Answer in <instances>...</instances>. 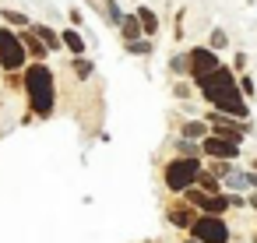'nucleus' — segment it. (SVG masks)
Returning a JSON list of instances; mask_svg holds the SVG:
<instances>
[{"mask_svg": "<svg viewBox=\"0 0 257 243\" xmlns=\"http://www.w3.org/2000/svg\"><path fill=\"white\" fill-rule=\"evenodd\" d=\"M120 39H123V46L145 39V29H141V18H138V15H127V18L120 22Z\"/></svg>", "mask_w": 257, "mask_h": 243, "instance_id": "obj_12", "label": "nucleus"}, {"mask_svg": "<svg viewBox=\"0 0 257 243\" xmlns=\"http://www.w3.org/2000/svg\"><path fill=\"white\" fill-rule=\"evenodd\" d=\"M222 190H225V194H250V173L232 162V169L222 176Z\"/></svg>", "mask_w": 257, "mask_h": 243, "instance_id": "obj_10", "label": "nucleus"}, {"mask_svg": "<svg viewBox=\"0 0 257 243\" xmlns=\"http://www.w3.org/2000/svg\"><path fill=\"white\" fill-rule=\"evenodd\" d=\"M250 169H253V173H257V159H253V162H250Z\"/></svg>", "mask_w": 257, "mask_h": 243, "instance_id": "obj_32", "label": "nucleus"}, {"mask_svg": "<svg viewBox=\"0 0 257 243\" xmlns=\"http://www.w3.org/2000/svg\"><path fill=\"white\" fill-rule=\"evenodd\" d=\"M32 32H36V36L46 43V50H50V53H60V50H64V39H60V32H53L50 25H39V22H32Z\"/></svg>", "mask_w": 257, "mask_h": 243, "instance_id": "obj_16", "label": "nucleus"}, {"mask_svg": "<svg viewBox=\"0 0 257 243\" xmlns=\"http://www.w3.org/2000/svg\"><path fill=\"white\" fill-rule=\"evenodd\" d=\"M187 236H194L197 243H229L232 239L225 215H197L194 225L187 229Z\"/></svg>", "mask_w": 257, "mask_h": 243, "instance_id": "obj_6", "label": "nucleus"}, {"mask_svg": "<svg viewBox=\"0 0 257 243\" xmlns=\"http://www.w3.org/2000/svg\"><path fill=\"white\" fill-rule=\"evenodd\" d=\"M222 64H225V60H222L211 46H190V50H187V81L197 88V85H201L208 74H215Z\"/></svg>", "mask_w": 257, "mask_h": 243, "instance_id": "obj_5", "label": "nucleus"}, {"mask_svg": "<svg viewBox=\"0 0 257 243\" xmlns=\"http://www.w3.org/2000/svg\"><path fill=\"white\" fill-rule=\"evenodd\" d=\"M197 92H201V99H204L211 109H218V113H225V116H236V120H250L246 95L239 92L236 71H232L229 64H222L215 74H208V78L197 85Z\"/></svg>", "mask_w": 257, "mask_h": 243, "instance_id": "obj_1", "label": "nucleus"}, {"mask_svg": "<svg viewBox=\"0 0 257 243\" xmlns=\"http://www.w3.org/2000/svg\"><path fill=\"white\" fill-rule=\"evenodd\" d=\"M236 81H239V92H243L246 99H253V95H257V85H253V78H250L246 71H243V74H236Z\"/></svg>", "mask_w": 257, "mask_h": 243, "instance_id": "obj_24", "label": "nucleus"}, {"mask_svg": "<svg viewBox=\"0 0 257 243\" xmlns=\"http://www.w3.org/2000/svg\"><path fill=\"white\" fill-rule=\"evenodd\" d=\"M211 134V124L208 120H183V127H180V138H190V141H204Z\"/></svg>", "mask_w": 257, "mask_h": 243, "instance_id": "obj_14", "label": "nucleus"}, {"mask_svg": "<svg viewBox=\"0 0 257 243\" xmlns=\"http://www.w3.org/2000/svg\"><path fill=\"white\" fill-rule=\"evenodd\" d=\"M0 18H4L8 22V29H32V18L29 15H22V11H11V8H4V11H0Z\"/></svg>", "mask_w": 257, "mask_h": 243, "instance_id": "obj_19", "label": "nucleus"}, {"mask_svg": "<svg viewBox=\"0 0 257 243\" xmlns=\"http://www.w3.org/2000/svg\"><path fill=\"white\" fill-rule=\"evenodd\" d=\"M60 39H64V50L71 53V57H85V36H81V29H64L60 32Z\"/></svg>", "mask_w": 257, "mask_h": 243, "instance_id": "obj_13", "label": "nucleus"}, {"mask_svg": "<svg viewBox=\"0 0 257 243\" xmlns=\"http://www.w3.org/2000/svg\"><path fill=\"white\" fill-rule=\"evenodd\" d=\"M173 95H176V99H187V95H190V81H180V85L173 88Z\"/></svg>", "mask_w": 257, "mask_h": 243, "instance_id": "obj_27", "label": "nucleus"}, {"mask_svg": "<svg viewBox=\"0 0 257 243\" xmlns=\"http://www.w3.org/2000/svg\"><path fill=\"white\" fill-rule=\"evenodd\" d=\"M173 148H176V155H187V159H204V152H201V141H190V138H173Z\"/></svg>", "mask_w": 257, "mask_h": 243, "instance_id": "obj_17", "label": "nucleus"}, {"mask_svg": "<svg viewBox=\"0 0 257 243\" xmlns=\"http://www.w3.org/2000/svg\"><path fill=\"white\" fill-rule=\"evenodd\" d=\"M180 243H197V239H194V236H187V239H180Z\"/></svg>", "mask_w": 257, "mask_h": 243, "instance_id": "obj_31", "label": "nucleus"}, {"mask_svg": "<svg viewBox=\"0 0 257 243\" xmlns=\"http://www.w3.org/2000/svg\"><path fill=\"white\" fill-rule=\"evenodd\" d=\"M152 50H155V43L145 36V39H138V43H127V53L131 57H152Z\"/></svg>", "mask_w": 257, "mask_h": 243, "instance_id": "obj_21", "label": "nucleus"}, {"mask_svg": "<svg viewBox=\"0 0 257 243\" xmlns=\"http://www.w3.org/2000/svg\"><path fill=\"white\" fill-rule=\"evenodd\" d=\"M201 152H204V159H218V162H236L239 159V152H243V145H236V141H229V138H222V134H208L204 141H201Z\"/></svg>", "mask_w": 257, "mask_h": 243, "instance_id": "obj_8", "label": "nucleus"}, {"mask_svg": "<svg viewBox=\"0 0 257 243\" xmlns=\"http://www.w3.org/2000/svg\"><path fill=\"white\" fill-rule=\"evenodd\" d=\"M229 67H232V71H236V74H243V67H246V53H236V57H232V64H229Z\"/></svg>", "mask_w": 257, "mask_h": 243, "instance_id": "obj_26", "label": "nucleus"}, {"mask_svg": "<svg viewBox=\"0 0 257 243\" xmlns=\"http://www.w3.org/2000/svg\"><path fill=\"white\" fill-rule=\"evenodd\" d=\"M166 218H169V225H176V229H190V225H194V218H197V208H194L187 197H176V201L169 204Z\"/></svg>", "mask_w": 257, "mask_h": 243, "instance_id": "obj_9", "label": "nucleus"}, {"mask_svg": "<svg viewBox=\"0 0 257 243\" xmlns=\"http://www.w3.org/2000/svg\"><path fill=\"white\" fill-rule=\"evenodd\" d=\"M208 46L222 57V50H229V36L222 32V29H211V36H208Z\"/></svg>", "mask_w": 257, "mask_h": 243, "instance_id": "obj_22", "label": "nucleus"}, {"mask_svg": "<svg viewBox=\"0 0 257 243\" xmlns=\"http://www.w3.org/2000/svg\"><path fill=\"white\" fill-rule=\"evenodd\" d=\"M197 187H201V190H211V194H225V190H222V180H218V176H215L208 166L201 169V176H197Z\"/></svg>", "mask_w": 257, "mask_h": 243, "instance_id": "obj_20", "label": "nucleus"}, {"mask_svg": "<svg viewBox=\"0 0 257 243\" xmlns=\"http://www.w3.org/2000/svg\"><path fill=\"white\" fill-rule=\"evenodd\" d=\"M134 15L141 18V29H145V36H148V39H152V36H159V29H162L159 22H162V18H159V15H155L152 8H145V4H138V8H134Z\"/></svg>", "mask_w": 257, "mask_h": 243, "instance_id": "obj_15", "label": "nucleus"}, {"mask_svg": "<svg viewBox=\"0 0 257 243\" xmlns=\"http://www.w3.org/2000/svg\"><path fill=\"white\" fill-rule=\"evenodd\" d=\"M71 67H74V74H78V81H85V78H92V71H95L88 57H74V64H71Z\"/></svg>", "mask_w": 257, "mask_h": 243, "instance_id": "obj_23", "label": "nucleus"}, {"mask_svg": "<svg viewBox=\"0 0 257 243\" xmlns=\"http://www.w3.org/2000/svg\"><path fill=\"white\" fill-rule=\"evenodd\" d=\"M29 64L32 60L25 53L22 36L15 29H8V25H0V71H4V74H22Z\"/></svg>", "mask_w": 257, "mask_h": 243, "instance_id": "obj_4", "label": "nucleus"}, {"mask_svg": "<svg viewBox=\"0 0 257 243\" xmlns=\"http://www.w3.org/2000/svg\"><path fill=\"white\" fill-rule=\"evenodd\" d=\"M22 43H25V53H29V60H39V64H46V57H50V50H46V43L32 32V29H25L22 32Z\"/></svg>", "mask_w": 257, "mask_h": 243, "instance_id": "obj_11", "label": "nucleus"}, {"mask_svg": "<svg viewBox=\"0 0 257 243\" xmlns=\"http://www.w3.org/2000/svg\"><path fill=\"white\" fill-rule=\"evenodd\" d=\"M204 120L211 124V131H215V134H222V138H229V141H236V145H243V141H246V134L253 131V127H250V120H236V116H225V113H218V109H211Z\"/></svg>", "mask_w": 257, "mask_h": 243, "instance_id": "obj_7", "label": "nucleus"}, {"mask_svg": "<svg viewBox=\"0 0 257 243\" xmlns=\"http://www.w3.org/2000/svg\"><path fill=\"white\" fill-rule=\"evenodd\" d=\"M169 71H173V74H180V78H187V50H183V53H176V57L169 60Z\"/></svg>", "mask_w": 257, "mask_h": 243, "instance_id": "obj_25", "label": "nucleus"}, {"mask_svg": "<svg viewBox=\"0 0 257 243\" xmlns=\"http://www.w3.org/2000/svg\"><path fill=\"white\" fill-rule=\"evenodd\" d=\"M71 29H81V11L71 8Z\"/></svg>", "mask_w": 257, "mask_h": 243, "instance_id": "obj_29", "label": "nucleus"}, {"mask_svg": "<svg viewBox=\"0 0 257 243\" xmlns=\"http://www.w3.org/2000/svg\"><path fill=\"white\" fill-rule=\"evenodd\" d=\"M134 4H141V0H134Z\"/></svg>", "mask_w": 257, "mask_h": 243, "instance_id": "obj_33", "label": "nucleus"}, {"mask_svg": "<svg viewBox=\"0 0 257 243\" xmlns=\"http://www.w3.org/2000/svg\"><path fill=\"white\" fill-rule=\"evenodd\" d=\"M246 173H250V190H257V173L253 169H246Z\"/></svg>", "mask_w": 257, "mask_h": 243, "instance_id": "obj_30", "label": "nucleus"}, {"mask_svg": "<svg viewBox=\"0 0 257 243\" xmlns=\"http://www.w3.org/2000/svg\"><path fill=\"white\" fill-rule=\"evenodd\" d=\"M99 4H102V18H106L113 29H120V22L127 18L123 8H120V0H99Z\"/></svg>", "mask_w": 257, "mask_h": 243, "instance_id": "obj_18", "label": "nucleus"}, {"mask_svg": "<svg viewBox=\"0 0 257 243\" xmlns=\"http://www.w3.org/2000/svg\"><path fill=\"white\" fill-rule=\"evenodd\" d=\"M22 88H25V102H29V113L36 120H50L57 113V74L50 64H39L32 60L25 71H22Z\"/></svg>", "mask_w": 257, "mask_h": 243, "instance_id": "obj_2", "label": "nucleus"}, {"mask_svg": "<svg viewBox=\"0 0 257 243\" xmlns=\"http://www.w3.org/2000/svg\"><path fill=\"white\" fill-rule=\"evenodd\" d=\"M201 169H204V159L176 155V159H169V162H166V169H162V183H166V190H169L173 197H183V194L197 183Z\"/></svg>", "mask_w": 257, "mask_h": 243, "instance_id": "obj_3", "label": "nucleus"}, {"mask_svg": "<svg viewBox=\"0 0 257 243\" xmlns=\"http://www.w3.org/2000/svg\"><path fill=\"white\" fill-rule=\"evenodd\" d=\"M229 204H232V208H243V204H246V194H229Z\"/></svg>", "mask_w": 257, "mask_h": 243, "instance_id": "obj_28", "label": "nucleus"}]
</instances>
